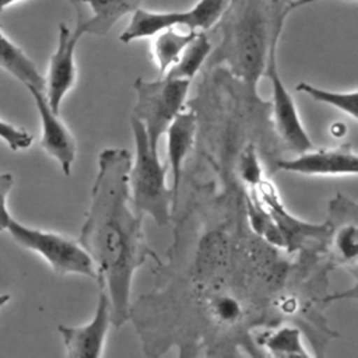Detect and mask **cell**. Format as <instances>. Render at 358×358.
Returning a JSON list of instances; mask_svg holds the SVG:
<instances>
[{
    "instance_id": "cell-1",
    "label": "cell",
    "mask_w": 358,
    "mask_h": 358,
    "mask_svg": "<svg viewBox=\"0 0 358 358\" xmlns=\"http://www.w3.org/2000/svg\"><path fill=\"white\" fill-rule=\"evenodd\" d=\"M130 164L131 154L126 148L108 147L99 152L90 207L77 239L95 266L99 288L109 298L115 327L130 317L136 271L148 257L158 259L145 242L143 215L131 206Z\"/></svg>"
},
{
    "instance_id": "cell-2",
    "label": "cell",
    "mask_w": 358,
    "mask_h": 358,
    "mask_svg": "<svg viewBox=\"0 0 358 358\" xmlns=\"http://www.w3.org/2000/svg\"><path fill=\"white\" fill-rule=\"evenodd\" d=\"M213 29L218 43L207 59V69L225 64L234 77L256 88L268 50L281 36L273 31L268 0H229Z\"/></svg>"
},
{
    "instance_id": "cell-3",
    "label": "cell",
    "mask_w": 358,
    "mask_h": 358,
    "mask_svg": "<svg viewBox=\"0 0 358 358\" xmlns=\"http://www.w3.org/2000/svg\"><path fill=\"white\" fill-rule=\"evenodd\" d=\"M136 154L129 169V190L133 208L143 217L148 215L158 227L169 222L172 190L166 185L168 164H161L158 151H152L143 124L131 116Z\"/></svg>"
},
{
    "instance_id": "cell-4",
    "label": "cell",
    "mask_w": 358,
    "mask_h": 358,
    "mask_svg": "<svg viewBox=\"0 0 358 358\" xmlns=\"http://www.w3.org/2000/svg\"><path fill=\"white\" fill-rule=\"evenodd\" d=\"M133 88L137 95L133 117L143 124L151 150L157 151L161 136L185 108L190 81L168 76H159L155 80L138 77Z\"/></svg>"
},
{
    "instance_id": "cell-5",
    "label": "cell",
    "mask_w": 358,
    "mask_h": 358,
    "mask_svg": "<svg viewBox=\"0 0 358 358\" xmlns=\"http://www.w3.org/2000/svg\"><path fill=\"white\" fill-rule=\"evenodd\" d=\"M7 231L22 248L41 255L56 274H78L96 281L95 266L78 241H73L56 232L29 228L10 220Z\"/></svg>"
},
{
    "instance_id": "cell-6",
    "label": "cell",
    "mask_w": 358,
    "mask_h": 358,
    "mask_svg": "<svg viewBox=\"0 0 358 358\" xmlns=\"http://www.w3.org/2000/svg\"><path fill=\"white\" fill-rule=\"evenodd\" d=\"M229 0H199L185 11H150L137 8L119 39L123 43L151 38L166 28L208 31L214 27Z\"/></svg>"
},
{
    "instance_id": "cell-7",
    "label": "cell",
    "mask_w": 358,
    "mask_h": 358,
    "mask_svg": "<svg viewBox=\"0 0 358 358\" xmlns=\"http://www.w3.org/2000/svg\"><path fill=\"white\" fill-rule=\"evenodd\" d=\"M277 45H271L268 50L267 63L263 76L271 83V110L274 127L282 143L295 154L313 148V143L309 138L302 120L299 117L296 105L285 84L282 83L277 69Z\"/></svg>"
},
{
    "instance_id": "cell-8",
    "label": "cell",
    "mask_w": 358,
    "mask_h": 358,
    "mask_svg": "<svg viewBox=\"0 0 358 358\" xmlns=\"http://www.w3.org/2000/svg\"><path fill=\"white\" fill-rule=\"evenodd\" d=\"M112 324L110 303L106 292L99 288V295L92 319L81 326L59 324L66 354L70 358H98L103 354L106 336Z\"/></svg>"
},
{
    "instance_id": "cell-9",
    "label": "cell",
    "mask_w": 358,
    "mask_h": 358,
    "mask_svg": "<svg viewBox=\"0 0 358 358\" xmlns=\"http://www.w3.org/2000/svg\"><path fill=\"white\" fill-rule=\"evenodd\" d=\"M83 34L70 29L66 24H59L57 46L50 56L48 76L45 78V96L49 106L59 113L64 96L74 87L77 80L76 48Z\"/></svg>"
},
{
    "instance_id": "cell-10",
    "label": "cell",
    "mask_w": 358,
    "mask_h": 358,
    "mask_svg": "<svg viewBox=\"0 0 358 358\" xmlns=\"http://www.w3.org/2000/svg\"><path fill=\"white\" fill-rule=\"evenodd\" d=\"M277 168L305 176H354L358 172V155L350 145L313 147L295 158L280 159Z\"/></svg>"
},
{
    "instance_id": "cell-11",
    "label": "cell",
    "mask_w": 358,
    "mask_h": 358,
    "mask_svg": "<svg viewBox=\"0 0 358 358\" xmlns=\"http://www.w3.org/2000/svg\"><path fill=\"white\" fill-rule=\"evenodd\" d=\"M27 88L31 92L41 116V147L59 162L63 173L69 176L71 173V166L77 155L76 138L69 130V127L59 117V113L49 106L48 99L45 96V91H41L35 87Z\"/></svg>"
},
{
    "instance_id": "cell-12",
    "label": "cell",
    "mask_w": 358,
    "mask_h": 358,
    "mask_svg": "<svg viewBox=\"0 0 358 358\" xmlns=\"http://www.w3.org/2000/svg\"><path fill=\"white\" fill-rule=\"evenodd\" d=\"M76 10V28L83 35H106L124 15L140 8L144 0H66Z\"/></svg>"
},
{
    "instance_id": "cell-13",
    "label": "cell",
    "mask_w": 358,
    "mask_h": 358,
    "mask_svg": "<svg viewBox=\"0 0 358 358\" xmlns=\"http://www.w3.org/2000/svg\"><path fill=\"white\" fill-rule=\"evenodd\" d=\"M197 127V115L194 109H182L172 123L168 126L166 134V150H168V168L172 173V208L173 213L178 207L179 185L182 176V166L193 147Z\"/></svg>"
},
{
    "instance_id": "cell-14",
    "label": "cell",
    "mask_w": 358,
    "mask_h": 358,
    "mask_svg": "<svg viewBox=\"0 0 358 358\" xmlns=\"http://www.w3.org/2000/svg\"><path fill=\"white\" fill-rule=\"evenodd\" d=\"M0 69L10 73L25 87H35L45 91V78L38 71L35 63L24 50L11 42L0 28Z\"/></svg>"
},
{
    "instance_id": "cell-15",
    "label": "cell",
    "mask_w": 358,
    "mask_h": 358,
    "mask_svg": "<svg viewBox=\"0 0 358 358\" xmlns=\"http://www.w3.org/2000/svg\"><path fill=\"white\" fill-rule=\"evenodd\" d=\"M199 31L185 28H166L155 34L151 43V57L158 69L159 76H164L178 60L185 46Z\"/></svg>"
},
{
    "instance_id": "cell-16",
    "label": "cell",
    "mask_w": 358,
    "mask_h": 358,
    "mask_svg": "<svg viewBox=\"0 0 358 358\" xmlns=\"http://www.w3.org/2000/svg\"><path fill=\"white\" fill-rule=\"evenodd\" d=\"M213 50V43L207 31H199L192 41L185 46L173 66L164 74L172 78H182L192 81L207 62Z\"/></svg>"
},
{
    "instance_id": "cell-17",
    "label": "cell",
    "mask_w": 358,
    "mask_h": 358,
    "mask_svg": "<svg viewBox=\"0 0 358 358\" xmlns=\"http://www.w3.org/2000/svg\"><path fill=\"white\" fill-rule=\"evenodd\" d=\"M259 343L273 357H309L302 344L301 331L296 327L281 326L259 336Z\"/></svg>"
},
{
    "instance_id": "cell-18",
    "label": "cell",
    "mask_w": 358,
    "mask_h": 358,
    "mask_svg": "<svg viewBox=\"0 0 358 358\" xmlns=\"http://www.w3.org/2000/svg\"><path fill=\"white\" fill-rule=\"evenodd\" d=\"M296 91L306 94L317 102L338 109L354 120L358 119V91L355 88L351 91H330L302 81L296 85Z\"/></svg>"
},
{
    "instance_id": "cell-19",
    "label": "cell",
    "mask_w": 358,
    "mask_h": 358,
    "mask_svg": "<svg viewBox=\"0 0 358 358\" xmlns=\"http://www.w3.org/2000/svg\"><path fill=\"white\" fill-rule=\"evenodd\" d=\"M238 172L241 179L250 189H255L263 180V169L253 144H248L241 152L238 159Z\"/></svg>"
},
{
    "instance_id": "cell-20",
    "label": "cell",
    "mask_w": 358,
    "mask_h": 358,
    "mask_svg": "<svg viewBox=\"0 0 358 358\" xmlns=\"http://www.w3.org/2000/svg\"><path fill=\"white\" fill-rule=\"evenodd\" d=\"M333 248L336 252V256L341 262L354 263L358 255V242H357V225L355 222L341 227L333 241Z\"/></svg>"
},
{
    "instance_id": "cell-21",
    "label": "cell",
    "mask_w": 358,
    "mask_h": 358,
    "mask_svg": "<svg viewBox=\"0 0 358 358\" xmlns=\"http://www.w3.org/2000/svg\"><path fill=\"white\" fill-rule=\"evenodd\" d=\"M0 138L13 150H27L31 147L34 137L27 130L20 129L11 123H7L0 119Z\"/></svg>"
},
{
    "instance_id": "cell-22",
    "label": "cell",
    "mask_w": 358,
    "mask_h": 358,
    "mask_svg": "<svg viewBox=\"0 0 358 358\" xmlns=\"http://www.w3.org/2000/svg\"><path fill=\"white\" fill-rule=\"evenodd\" d=\"M211 312L220 322L232 323L239 319L241 306L235 299L229 296H221L214 299V302L211 303Z\"/></svg>"
},
{
    "instance_id": "cell-23",
    "label": "cell",
    "mask_w": 358,
    "mask_h": 358,
    "mask_svg": "<svg viewBox=\"0 0 358 358\" xmlns=\"http://www.w3.org/2000/svg\"><path fill=\"white\" fill-rule=\"evenodd\" d=\"M295 0H268L270 7V17H271V25L273 31L278 35H281L287 17L292 11V3Z\"/></svg>"
},
{
    "instance_id": "cell-24",
    "label": "cell",
    "mask_w": 358,
    "mask_h": 358,
    "mask_svg": "<svg viewBox=\"0 0 358 358\" xmlns=\"http://www.w3.org/2000/svg\"><path fill=\"white\" fill-rule=\"evenodd\" d=\"M14 185L11 173H0V232L6 231L11 220L7 210V196Z\"/></svg>"
},
{
    "instance_id": "cell-25",
    "label": "cell",
    "mask_w": 358,
    "mask_h": 358,
    "mask_svg": "<svg viewBox=\"0 0 358 358\" xmlns=\"http://www.w3.org/2000/svg\"><path fill=\"white\" fill-rule=\"evenodd\" d=\"M330 131H331L333 137H343L345 134V131H347V127L341 122H337V123H334L331 126Z\"/></svg>"
},
{
    "instance_id": "cell-26",
    "label": "cell",
    "mask_w": 358,
    "mask_h": 358,
    "mask_svg": "<svg viewBox=\"0 0 358 358\" xmlns=\"http://www.w3.org/2000/svg\"><path fill=\"white\" fill-rule=\"evenodd\" d=\"M316 1H323V0H295V1L292 3V10H295V8H298V7L308 6V4H310V3H316ZM344 1H352V3H355L357 0H344Z\"/></svg>"
},
{
    "instance_id": "cell-27",
    "label": "cell",
    "mask_w": 358,
    "mask_h": 358,
    "mask_svg": "<svg viewBox=\"0 0 358 358\" xmlns=\"http://www.w3.org/2000/svg\"><path fill=\"white\" fill-rule=\"evenodd\" d=\"M17 1H20V0H0V11L4 10L6 7H8V6L17 3Z\"/></svg>"
},
{
    "instance_id": "cell-28",
    "label": "cell",
    "mask_w": 358,
    "mask_h": 358,
    "mask_svg": "<svg viewBox=\"0 0 358 358\" xmlns=\"http://www.w3.org/2000/svg\"><path fill=\"white\" fill-rule=\"evenodd\" d=\"M8 299H10V295H8V294H1V295H0V306L6 305V303L8 302Z\"/></svg>"
}]
</instances>
